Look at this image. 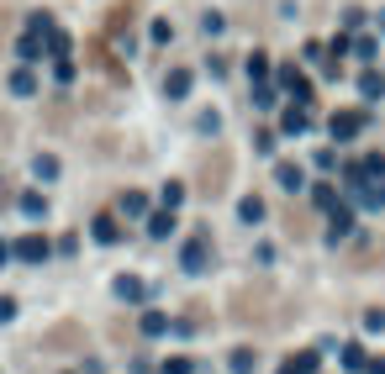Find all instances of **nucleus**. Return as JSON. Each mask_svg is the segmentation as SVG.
<instances>
[{
    "mask_svg": "<svg viewBox=\"0 0 385 374\" xmlns=\"http://www.w3.org/2000/svg\"><path fill=\"white\" fill-rule=\"evenodd\" d=\"M180 200H185V185H180V180H169V185H164V211H175Z\"/></svg>",
    "mask_w": 385,
    "mask_h": 374,
    "instance_id": "393cba45",
    "label": "nucleus"
},
{
    "mask_svg": "<svg viewBox=\"0 0 385 374\" xmlns=\"http://www.w3.org/2000/svg\"><path fill=\"white\" fill-rule=\"evenodd\" d=\"M21 217H48V200L43 195H21Z\"/></svg>",
    "mask_w": 385,
    "mask_h": 374,
    "instance_id": "4be33fe9",
    "label": "nucleus"
},
{
    "mask_svg": "<svg viewBox=\"0 0 385 374\" xmlns=\"http://www.w3.org/2000/svg\"><path fill=\"white\" fill-rule=\"evenodd\" d=\"M364 374H385V358H364Z\"/></svg>",
    "mask_w": 385,
    "mask_h": 374,
    "instance_id": "c756f323",
    "label": "nucleus"
},
{
    "mask_svg": "<svg viewBox=\"0 0 385 374\" xmlns=\"http://www.w3.org/2000/svg\"><path fill=\"white\" fill-rule=\"evenodd\" d=\"M164 332H169V316H164V311H148V316H143V338H164Z\"/></svg>",
    "mask_w": 385,
    "mask_h": 374,
    "instance_id": "dca6fc26",
    "label": "nucleus"
},
{
    "mask_svg": "<svg viewBox=\"0 0 385 374\" xmlns=\"http://www.w3.org/2000/svg\"><path fill=\"white\" fill-rule=\"evenodd\" d=\"M11 253H16V259H26V264H43L48 253H53V243L32 232V237H21V243H11Z\"/></svg>",
    "mask_w": 385,
    "mask_h": 374,
    "instance_id": "7ed1b4c3",
    "label": "nucleus"
},
{
    "mask_svg": "<svg viewBox=\"0 0 385 374\" xmlns=\"http://www.w3.org/2000/svg\"><path fill=\"white\" fill-rule=\"evenodd\" d=\"M248 79H254V85H270V58H264V53L248 58Z\"/></svg>",
    "mask_w": 385,
    "mask_h": 374,
    "instance_id": "6ab92c4d",
    "label": "nucleus"
},
{
    "mask_svg": "<svg viewBox=\"0 0 385 374\" xmlns=\"http://www.w3.org/2000/svg\"><path fill=\"white\" fill-rule=\"evenodd\" d=\"M359 95H364V100L385 95V74H375V69H369V74H359Z\"/></svg>",
    "mask_w": 385,
    "mask_h": 374,
    "instance_id": "4468645a",
    "label": "nucleus"
},
{
    "mask_svg": "<svg viewBox=\"0 0 385 374\" xmlns=\"http://www.w3.org/2000/svg\"><path fill=\"white\" fill-rule=\"evenodd\" d=\"M32 175L43 180V185H53V180H58V158H53V153H43V158L32 164Z\"/></svg>",
    "mask_w": 385,
    "mask_h": 374,
    "instance_id": "f3484780",
    "label": "nucleus"
},
{
    "mask_svg": "<svg viewBox=\"0 0 385 374\" xmlns=\"http://www.w3.org/2000/svg\"><path fill=\"white\" fill-rule=\"evenodd\" d=\"M90 232H96V243H116V237H122V227H116L111 211H101V217L90 222Z\"/></svg>",
    "mask_w": 385,
    "mask_h": 374,
    "instance_id": "423d86ee",
    "label": "nucleus"
},
{
    "mask_svg": "<svg viewBox=\"0 0 385 374\" xmlns=\"http://www.w3.org/2000/svg\"><path fill=\"white\" fill-rule=\"evenodd\" d=\"M317 364H322V353H317V348H307V353L285 358V364H280V374H317Z\"/></svg>",
    "mask_w": 385,
    "mask_h": 374,
    "instance_id": "39448f33",
    "label": "nucleus"
},
{
    "mask_svg": "<svg viewBox=\"0 0 385 374\" xmlns=\"http://www.w3.org/2000/svg\"><path fill=\"white\" fill-rule=\"evenodd\" d=\"M274 90H285L296 105H312V85H307V74L296 69V63H285V69H274Z\"/></svg>",
    "mask_w": 385,
    "mask_h": 374,
    "instance_id": "f257e3e1",
    "label": "nucleus"
},
{
    "mask_svg": "<svg viewBox=\"0 0 385 374\" xmlns=\"http://www.w3.org/2000/svg\"><path fill=\"white\" fill-rule=\"evenodd\" d=\"M6 259H11V243H0V264H6Z\"/></svg>",
    "mask_w": 385,
    "mask_h": 374,
    "instance_id": "2f4dec72",
    "label": "nucleus"
},
{
    "mask_svg": "<svg viewBox=\"0 0 385 374\" xmlns=\"http://www.w3.org/2000/svg\"><path fill=\"white\" fill-rule=\"evenodd\" d=\"M116 296H122V301H132V306H138L143 296H148V290H143V279H138V274H122V279H116Z\"/></svg>",
    "mask_w": 385,
    "mask_h": 374,
    "instance_id": "9b49d317",
    "label": "nucleus"
},
{
    "mask_svg": "<svg viewBox=\"0 0 385 374\" xmlns=\"http://www.w3.org/2000/svg\"><path fill=\"white\" fill-rule=\"evenodd\" d=\"M232 374H254V348H237L232 353Z\"/></svg>",
    "mask_w": 385,
    "mask_h": 374,
    "instance_id": "b1692460",
    "label": "nucleus"
},
{
    "mask_svg": "<svg viewBox=\"0 0 385 374\" xmlns=\"http://www.w3.org/2000/svg\"><path fill=\"white\" fill-rule=\"evenodd\" d=\"M364 127H369V116H364V111H333V122H327L333 142H354Z\"/></svg>",
    "mask_w": 385,
    "mask_h": 374,
    "instance_id": "f03ea898",
    "label": "nucleus"
},
{
    "mask_svg": "<svg viewBox=\"0 0 385 374\" xmlns=\"http://www.w3.org/2000/svg\"><path fill=\"white\" fill-rule=\"evenodd\" d=\"M11 90H16V95H32V90H37V74H32V69H16V74H11Z\"/></svg>",
    "mask_w": 385,
    "mask_h": 374,
    "instance_id": "412c9836",
    "label": "nucleus"
},
{
    "mask_svg": "<svg viewBox=\"0 0 385 374\" xmlns=\"http://www.w3.org/2000/svg\"><path fill=\"white\" fill-rule=\"evenodd\" d=\"M16 48H21V58L32 63V58H43V48H48V43H43V32H26V37H21Z\"/></svg>",
    "mask_w": 385,
    "mask_h": 374,
    "instance_id": "2eb2a0df",
    "label": "nucleus"
},
{
    "mask_svg": "<svg viewBox=\"0 0 385 374\" xmlns=\"http://www.w3.org/2000/svg\"><path fill=\"white\" fill-rule=\"evenodd\" d=\"M343 369H364V348H359V343H349V348H343Z\"/></svg>",
    "mask_w": 385,
    "mask_h": 374,
    "instance_id": "a878e982",
    "label": "nucleus"
},
{
    "mask_svg": "<svg viewBox=\"0 0 385 374\" xmlns=\"http://www.w3.org/2000/svg\"><path fill=\"white\" fill-rule=\"evenodd\" d=\"M237 217H243L248 227H254V222H264V200H259V195H248L243 206H237Z\"/></svg>",
    "mask_w": 385,
    "mask_h": 374,
    "instance_id": "aec40b11",
    "label": "nucleus"
},
{
    "mask_svg": "<svg viewBox=\"0 0 385 374\" xmlns=\"http://www.w3.org/2000/svg\"><path fill=\"white\" fill-rule=\"evenodd\" d=\"M164 90H169V100H185V95H190V69H169L164 74Z\"/></svg>",
    "mask_w": 385,
    "mask_h": 374,
    "instance_id": "0eeeda50",
    "label": "nucleus"
},
{
    "mask_svg": "<svg viewBox=\"0 0 385 374\" xmlns=\"http://www.w3.org/2000/svg\"><path fill=\"white\" fill-rule=\"evenodd\" d=\"M122 217H127V222L148 217V195H143V190H127V195H122Z\"/></svg>",
    "mask_w": 385,
    "mask_h": 374,
    "instance_id": "6e6552de",
    "label": "nucleus"
},
{
    "mask_svg": "<svg viewBox=\"0 0 385 374\" xmlns=\"http://www.w3.org/2000/svg\"><path fill=\"white\" fill-rule=\"evenodd\" d=\"M48 53H53V58H63V53H69V37H63V32H48Z\"/></svg>",
    "mask_w": 385,
    "mask_h": 374,
    "instance_id": "c85d7f7f",
    "label": "nucleus"
},
{
    "mask_svg": "<svg viewBox=\"0 0 385 374\" xmlns=\"http://www.w3.org/2000/svg\"><path fill=\"white\" fill-rule=\"evenodd\" d=\"M169 232H175V211H153V217H148V237H158V243H164Z\"/></svg>",
    "mask_w": 385,
    "mask_h": 374,
    "instance_id": "f8f14e48",
    "label": "nucleus"
},
{
    "mask_svg": "<svg viewBox=\"0 0 385 374\" xmlns=\"http://www.w3.org/2000/svg\"><path fill=\"white\" fill-rule=\"evenodd\" d=\"M254 105H259V111H270V105H274V85H254Z\"/></svg>",
    "mask_w": 385,
    "mask_h": 374,
    "instance_id": "cd10ccee",
    "label": "nucleus"
},
{
    "mask_svg": "<svg viewBox=\"0 0 385 374\" xmlns=\"http://www.w3.org/2000/svg\"><path fill=\"white\" fill-rule=\"evenodd\" d=\"M180 264H185L190 274H201V269H206V232H195L190 243H185V259H180Z\"/></svg>",
    "mask_w": 385,
    "mask_h": 374,
    "instance_id": "20e7f679",
    "label": "nucleus"
},
{
    "mask_svg": "<svg viewBox=\"0 0 385 374\" xmlns=\"http://www.w3.org/2000/svg\"><path fill=\"white\" fill-rule=\"evenodd\" d=\"M16 316V301H0V322H11Z\"/></svg>",
    "mask_w": 385,
    "mask_h": 374,
    "instance_id": "7c9ffc66",
    "label": "nucleus"
},
{
    "mask_svg": "<svg viewBox=\"0 0 385 374\" xmlns=\"http://www.w3.org/2000/svg\"><path fill=\"white\" fill-rule=\"evenodd\" d=\"M274 180H280L285 190H307V175H301V164H280V169H274Z\"/></svg>",
    "mask_w": 385,
    "mask_h": 374,
    "instance_id": "ddd939ff",
    "label": "nucleus"
},
{
    "mask_svg": "<svg viewBox=\"0 0 385 374\" xmlns=\"http://www.w3.org/2000/svg\"><path fill=\"white\" fill-rule=\"evenodd\" d=\"M317 211H327V217H333V211H338V190H333V185H317Z\"/></svg>",
    "mask_w": 385,
    "mask_h": 374,
    "instance_id": "a211bd4d",
    "label": "nucleus"
},
{
    "mask_svg": "<svg viewBox=\"0 0 385 374\" xmlns=\"http://www.w3.org/2000/svg\"><path fill=\"white\" fill-rule=\"evenodd\" d=\"M280 132H285V137H301V132H307V105H290L285 122H280Z\"/></svg>",
    "mask_w": 385,
    "mask_h": 374,
    "instance_id": "9d476101",
    "label": "nucleus"
},
{
    "mask_svg": "<svg viewBox=\"0 0 385 374\" xmlns=\"http://www.w3.org/2000/svg\"><path fill=\"white\" fill-rule=\"evenodd\" d=\"M380 26H385V16H380Z\"/></svg>",
    "mask_w": 385,
    "mask_h": 374,
    "instance_id": "473e14b6",
    "label": "nucleus"
},
{
    "mask_svg": "<svg viewBox=\"0 0 385 374\" xmlns=\"http://www.w3.org/2000/svg\"><path fill=\"white\" fill-rule=\"evenodd\" d=\"M354 53H359V58L369 63V58H375V53H380V43H375V37H354V43H349Z\"/></svg>",
    "mask_w": 385,
    "mask_h": 374,
    "instance_id": "5701e85b",
    "label": "nucleus"
},
{
    "mask_svg": "<svg viewBox=\"0 0 385 374\" xmlns=\"http://www.w3.org/2000/svg\"><path fill=\"white\" fill-rule=\"evenodd\" d=\"M349 232H354V217H349V206H338L333 217H327V237L338 243V237H349Z\"/></svg>",
    "mask_w": 385,
    "mask_h": 374,
    "instance_id": "1a4fd4ad",
    "label": "nucleus"
},
{
    "mask_svg": "<svg viewBox=\"0 0 385 374\" xmlns=\"http://www.w3.org/2000/svg\"><path fill=\"white\" fill-rule=\"evenodd\" d=\"M158 374H195V364H190V358H164Z\"/></svg>",
    "mask_w": 385,
    "mask_h": 374,
    "instance_id": "bb28decb",
    "label": "nucleus"
}]
</instances>
